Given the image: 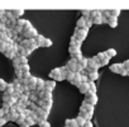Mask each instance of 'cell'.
<instances>
[{
	"instance_id": "1",
	"label": "cell",
	"mask_w": 129,
	"mask_h": 127,
	"mask_svg": "<svg viewBox=\"0 0 129 127\" xmlns=\"http://www.w3.org/2000/svg\"><path fill=\"white\" fill-rule=\"evenodd\" d=\"M87 33H89V31L86 29V28H82V29H80V28H76L75 29V34H74V37L77 39V41H85V38L87 37Z\"/></svg>"
},
{
	"instance_id": "2",
	"label": "cell",
	"mask_w": 129,
	"mask_h": 127,
	"mask_svg": "<svg viewBox=\"0 0 129 127\" xmlns=\"http://www.w3.org/2000/svg\"><path fill=\"white\" fill-rule=\"evenodd\" d=\"M49 78H51V79H53L54 81H62V80H64V76L62 75V73H61V69H59V68L53 69V70L49 73Z\"/></svg>"
},
{
	"instance_id": "3",
	"label": "cell",
	"mask_w": 129,
	"mask_h": 127,
	"mask_svg": "<svg viewBox=\"0 0 129 127\" xmlns=\"http://www.w3.org/2000/svg\"><path fill=\"white\" fill-rule=\"evenodd\" d=\"M99 68H100L99 62H98L94 57L89 58V64H87V68H86L87 74H89V73H92V71H98V70H99Z\"/></svg>"
},
{
	"instance_id": "4",
	"label": "cell",
	"mask_w": 129,
	"mask_h": 127,
	"mask_svg": "<svg viewBox=\"0 0 129 127\" xmlns=\"http://www.w3.org/2000/svg\"><path fill=\"white\" fill-rule=\"evenodd\" d=\"M66 66H67V69H69L70 71H72V73H75V74H76V73H80V71L82 70V69L79 66V62H76V61H74V60H70V61L67 62Z\"/></svg>"
},
{
	"instance_id": "5",
	"label": "cell",
	"mask_w": 129,
	"mask_h": 127,
	"mask_svg": "<svg viewBox=\"0 0 129 127\" xmlns=\"http://www.w3.org/2000/svg\"><path fill=\"white\" fill-rule=\"evenodd\" d=\"M85 102L89 103V104H91V105H95L98 103V95L95 93L89 92L87 94H85Z\"/></svg>"
},
{
	"instance_id": "6",
	"label": "cell",
	"mask_w": 129,
	"mask_h": 127,
	"mask_svg": "<svg viewBox=\"0 0 129 127\" xmlns=\"http://www.w3.org/2000/svg\"><path fill=\"white\" fill-rule=\"evenodd\" d=\"M52 100H43V99H39V102H38V107L39 108H42V109H44V111H47V112H49V109L52 108Z\"/></svg>"
},
{
	"instance_id": "7",
	"label": "cell",
	"mask_w": 129,
	"mask_h": 127,
	"mask_svg": "<svg viewBox=\"0 0 129 127\" xmlns=\"http://www.w3.org/2000/svg\"><path fill=\"white\" fill-rule=\"evenodd\" d=\"M22 36L24 37V39H30V38H36L38 36V32L36 28H33L32 31H24L22 33Z\"/></svg>"
},
{
	"instance_id": "8",
	"label": "cell",
	"mask_w": 129,
	"mask_h": 127,
	"mask_svg": "<svg viewBox=\"0 0 129 127\" xmlns=\"http://www.w3.org/2000/svg\"><path fill=\"white\" fill-rule=\"evenodd\" d=\"M81 108H82L84 111H86V112L89 113V116L92 118V114H94V111H95V105H91V104H89V103H86V102L84 100L82 104H81Z\"/></svg>"
},
{
	"instance_id": "9",
	"label": "cell",
	"mask_w": 129,
	"mask_h": 127,
	"mask_svg": "<svg viewBox=\"0 0 129 127\" xmlns=\"http://www.w3.org/2000/svg\"><path fill=\"white\" fill-rule=\"evenodd\" d=\"M39 99H43V100H52V92H48V90H42L38 95Z\"/></svg>"
},
{
	"instance_id": "10",
	"label": "cell",
	"mask_w": 129,
	"mask_h": 127,
	"mask_svg": "<svg viewBox=\"0 0 129 127\" xmlns=\"http://www.w3.org/2000/svg\"><path fill=\"white\" fill-rule=\"evenodd\" d=\"M36 114L38 116V118H41L43 121H47V117H48L49 112H47V111H44V109H42V108L38 107V109L36 111Z\"/></svg>"
},
{
	"instance_id": "11",
	"label": "cell",
	"mask_w": 129,
	"mask_h": 127,
	"mask_svg": "<svg viewBox=\"0 0 129 127\" xmlns=\"http://www.w3.org/2000/svg\"><path fill=\"white\" fill-rule=\"evenodd\" d=\"M123 69H124L123 64H113V65H110V71L115 73V74H120V71Z\"/></svg>"
},
{
	"instance_id": "12",
	"label": "cell",
	"mask_w": 129,
	"mask_h": 127,
	"mask_svg": "<svg viewBox=\"0 0 129 127\" xmlns=\"http://www.w3.org/2000/svg\"><path fill=\"white\" fill-rule=\"evenodd\" d=\"M54 88H56V81L54 80H46V83H44V90L52 92Z\"/></svg>"
},
{
	"instance_id": "13",
	"label": "cell",
	"mask_w": 129,
	"mask_h": 127,
	"mask_svg": "<svg viewBox=\"0 0 129 127\" xmlns=\"http://www.w3.org/2000/svg\"><path fill=\"white\" fill-rule=\"evenodd\" d=\"M44 83H46V80H43V79H41V78H37V85H36V90L37 92H42V90H44Z\"/></svg>"
},
{
	"instance_id": "14",
	"label": "cell",
	"mask_w": 129,
	"mask_h": 127,
	"mask_svg": "<svg viewBox=\"0 0 129 127\" xmlns=\"http://www.w3.org/2000/svg\"><path fill=\"white\" fill-rule=\"evenodd\" d=\"M81 76H82V75H81L80 73H76V74H75V78H74V80L71 81V83H72L75 87H77V88H79V87L81 85V83H82V81H81Z\"/></svg>"
},
{
	"instance_id": "15",
	"label": "cell",
	"mask_w": 129,
	"mask_h": 127,
	"mask_svg": "<svg viewBox=\"0 0 129 127\" xmlns=\"http://www.w3.org/2000/svg\"><path fill=\"white\" fill-rule=\"evenodd\" d=\"M14 85H13V83H10V84H8V87H7V89H5V92H4V95H8V97H13V94H14Z\"/></svg>"
},
{
	"instance_id": "16",
	"label": "cell",
	"mask_w": 129,
	"mask_h": 127,
	"mask_svg": "<svg viewBox=\"0 0 129 127\" xmlns=\"http://www.w3.org/2000/svg\"><path fill=\"white\" fill-rule=\"evenodd\" d=\"M36 85H37V78H36V76H32V78L28 80L27 87L29 88V90H33V89H36Z\"/></svg>"
},
{
	"instance_id": "17",
	"label": "cell",
	"mask_w": 129,
	"mask_h": 127,
	"mask_svg": "<svg viewBox=\"0 0 129 127\" xmlns=\"http://www.w3.org/2000/svg\"><path fill=\"white\" fill-rule=\"evenodd\" d=\"M79 90H80V93H82V94H87V93L90 92L89 83H81V85L79 87Z\"/></svg>"
},
{
	"instance_id": "18",
	"label": "cell",
	"mask_w": 129,
	"mask_h": 127,
	"mask_svg": "<svg viewBox=\"0 0 129 127\" xmlns=\"http://www.w3.org/2000/svg\"><path fill=\"white\" fill-rule=\"evenodd\" d=\"M76 26H77V28H80V29H82V28H86V18H84V17H80V18L77 19V23H76Z\"/></svg>"
},
{
	"instance_id": "19",
	"label": "cell",
	"mask_w": 129,
	"mask_h": 127,
	"mask_svg": "<svg viewBox=\"0 0 129 127\" xmlns=\"http://www.w3.org/2000/svg\"><path fill=\"white\" fill-rule=\"evenodd\" d=\"M87 78H89V81H96L99 79V71H92V73H89L87 74Z\"/></svg>"
},
{
	"instance_id": "20",
	"label": "cell",
	"mask_w": 129,
	"mask_h": 127,
	"mask_svg": "<svg viewBox=\"0 0 129 127\" xmlns=\"http://www.w3.org/2000/svg\"><path fill=\"white\" fill-rule=\"evenodd\" d=\"M12 12V14H13V17L15 18V19H19L23 14H24V10L23 9H15V10H10Z\"/></svg>"
},
{
	"instance_id": "21",
	"label": "cell",
	"mask_w": 129,
	"mask_h": 127,
	"mask_svg": "<svg viewBox=\"0 0 129 127\" xmlns=\"http://www.w3.org/2000/svg\"><path fill=\"white\" fill-rule=\"evenodd\" d=\"M108 24L111 27V28H115L118 26V18H114V17H109L108 18Z\"/></svg>"
},
{
	"instance_id": "22",
	"label": "cell",
	"mask_w": 129,
	"mask_h": 127,
	"mask_svg": "<svg viewBox=\"0 0 129 127\" xmlns=\"http://www.w3.org/2000/svg\"><path fill=\"white\" fill-rule=\"evenodd\" d=\"M87 64H89V58H86V57H82L80 61H79V66L84 70V69H86L87 68Z\"/></svg>"
},
{
	"instance_id": "23",
	"label": "cell",
	"mask_w": 129,
	"mask_h": 127,
	"mask_svg": "<svg viewBox=\"0 0 129 127\" xmlns=\"http://www.w3.org/2000/svg\"><path fill=\"white\" fill-rule=\"evenodd\" d=\"M81 45H82V42L81 41H77L74 36H72V38H71V42H70V46H72V47H79V48H81Z\"/></svg>"
},
{
	"instance_id": "24",
	"label": "cell",
	"mask_w": 129,
	"mask_h": 127,
	"mask_svg": "<svg viewBox=\"0 0 129 127\" xmlns=\"http://www.w3.org/2000/svg\"><path fill=\"white\" fill-rule=\"evenodd\" d=\"M66 127H79V124H77V122H76V118H74V119H66Z\"/></svg>"
},
{
	"instance_id": "25",
	"label": "cell",
	"mask_w": 129,
	"mask_h": 127,
	"mask_svg": "<svg viewBox=\"0 0 129 127\" xmlns=\"http://www.w3.org/2000/svg\"><path fill=\"white\" fill-rule=\"evenodd\" d=\"M25 119H27V116L23 113V114H19V116H18V118H17V121H15V122H17L19 126H22V124H24V123H25Z\"/></svg>"
},
{
	"instance_id": "26",
	"label": "cell",
	"mask_w": 129,
	"mask_h": 127,
	"mask_svg": "<svg viewBox=\"0 0 129 127\" xmlns=\"http://www.w3.org/2000/svg\"><path fill=\"white\" fill-rule=\"evenodd\" d=\"M80 117H82L84 119H86V121H90L91 119V117L89 116V113L86 112V111H84L82 108H80V114H79Z\"/></svg>"
},
{
	"instance_id": "27",
	"label": "cell",
	"mask_w": 129,
	"mask_h": 127,
	"mask_svg": "<svg viewBox=\"0 0 129 127\" xmlns=\"http://www.w3.org/2000/svg\"><path fill=\"white\" fill-rule=\"evenodd\" d=\"M105 55H106L109 58H111V57H115V56H116V51H115L114 48H109V50L105 51Z\"/></svg>"
},
{
	"instance_id": "28",
	"label": "cell",
	"mask_w": 129,
	"mask_h": 127,
	"mask_svg": "<svg viewBox=\"0 0 129 127\" xmlns=\"http://www.w3.org/2000/svg\"><path fill=\"white\" fill-rule=\"evenodd\" d=\"M69 52H70V55L72 56V55L80 53V52H81V48H79V47H72V46H70V48H69Z\"/></svg>"
},
{
	"instance_id": "29",
	"label": "cell",
	"mask_w": 129,
	"mask_h": 127,
	"mask_svg": "<svg viewBox=\"0 0 129 127\" xmlns=\"http://www.w3.org/2000/svg\"><path fill=\"white\" fill-rule=\"evenodd\" d=\"M74 78H75V73H72V71L67 70L66 75H64V79H66V80H69V81H72V80H74Z\"/></svg>"
},
{
	"instance_id": "30",
	"label": "cell",
	"mask_w": 129,
	"mask_h": 127,
	"mask_svg": "<svg viewBox=\"0 0 129 127\" xmlns=\"http://www.w3.org/2000/svg\"><path fill=\"white\" fill-rule=\"evenodd\" d=\"M44 36H42V34H38L34 39H36V42H37V45H38V47H41L42 46V43H43V41H44Z\"/></svg>"
},
{
	"instance_id": "31",
	"label": "cell",
	"mask_w": 129,
	"mask_h": 127,
	"mask_svg": "<svg viewBox=\"0 0 129 127\" xmlns=\"http://www.w3.org/2000/svg\"><path fill=\"white\" fill-rule=\"evenodd\" d=\"M76 122H77L79 127H85V124H86V122H87V121H86V119H84L82 117H80V116H79V117L76 118Z\"/></svg>"
},
{
	"instance_id": "32",
	"label": "cell",
	"mask_w": 129,
	"mask_h": 127,
	"mask_svg": "<svg viewBox=\"0 0 129 127\" xmlns=\"http://www.w3.org/2000/svg\"><path fill=\"white\" fill-rule=\"evenodd\" d=\"M7 87H8V83H7L4 79L0 78V92H5Z\"/></svg>"
},
{
	"instance_id": "33",
	"label": "cell",
	"mask_w": 129,
	"mask_h": 127,
	"mask_svg": "<svg viewBox=\"0 0 129 127\" xmlns=\"http://www.w3.org/2000/svg\"><path fill=\"white\" fill-rule=\"evenodd\" d=\"M120 9H111L110 10V17H114V18H118L120 15Z\"/></svg>"
},
{
	"instance_id": "34",
	"label": "cell",
	"mask_w": 129,
	"mask_h": 127,
	"mask_svg": "<svg viewBox=\"0 0 129 127\" xmlns=\"http://www.w3.org/2000/svg\"><path fill=\"white\" fill-rule=\"evenodd\" d=\"M34 27L32 26V23L29 22V20H25V24H24V27H23V32L24 31H32Z\"/></svg>"
},
{
	"instance_id": "35",
	"label": "cell",
	"mask_w": 129,
	"mask_h": 127,
	"mask_svg": "<svg viewBox=\"0 0 129 127\" xmlns=\"http://www.w3.org/2000/svg\"><path fill=\"white\" fill-rule=\"evenodd\" d=\"M8 47H9V46L7 45V42H5V41H0V52H3V53H4V52L7 51V48H8Z\"/></svg>"
},
{
	"instance_id": "36",
	"label": "cell",
	"mask_w": 129,
	"mask_h": 127,
	"mask_svg": "<svg viewBox=\"0 0 129 127\" xmlns=\"http://www.w3.org/2000/svg\"><path fill=\"white\" fill-rule=\"evenodd\" d=\"M13 66H14V69H18V68H20L19 56H17V57H14V58H13Z\"/></svg>"
},
{
	"instance_id": "37",
	"label": "cell",
	"mask_w": 129,
	"mask_h": 127,
	"mask_svg": "<svg viewBox=\"0 0 129 127\" xmlns=\"http://www.w3.org/2000/svg\"><path fill=\"white\" fill-rule=\"evenodd\" d=\"M99 15H101V12L100 10H90V18L91 19H94V18H96Z\"/></svg>"
},
{
	"instance_id": "38",
	"label": "cell",
	"mask_w": 129,
	"mask_h": 127,
	"mask_svg": "<svg viewBox=\"0 0 129 127\" xmlns=\"http://www.w3.org/2000/svg\"><path fill=\"white\" fill-rule=\"evenodd\" d=\"M84 56H82V52H80V53H76V55H72L71 56V60H74V61H76V62H79L81 58H82Z\"/></svg>"
},
{
	"instance_id": "39",
	"label": "cell",
	"mask_w": 129,
	"mask_h": 127,
	"mask_svg": "<svg viewBox=\"0 0 129 127\" xmlns=\"http://www.w3.org/2000/svg\"><path fill=\"white\" fill-rule=\"evenodd\" d=\"M89 88H90V92L91 93H95L96 94V90L98 89H96V84L94 81H89Z\"/></svg>"
},
{
	"instance_id": "40",
	"label": "cell",
	"mask_w": 129,
	"mask_h": 127,
	"mask_svg": "<svg viewBox=\"0 0 129 127\" xmlns=\"http://www.w3.org/2000/svg\"><path fill=\"white\" fill-rule=\"evenodd\" d=\"M51 46H52V41L49 38H44V41H43L41 47H51Z\"/></svg>"
},
{
	"instance_id": "41",
	"label": "cell",
	"mask_w": 129,
	"mask_h": 127,
	"mask_svg": "<svg viewBox=\"0 0 129 127\" xmlns=\"http://www.w3.org/2000/svg\"><path fill=\"white\" fill-rule=\"evenodd\" d=\"M92 23L94 24H103V15H99V17L94 18L92 19Z\"/></svg>"
},
{
	"instance_id": "42",
	"label": "cell",
	"mask_w": 129,
	"mask_h": 127,
	"mask_svg": "<svg viewBox=\"0 0 129 127\" xmlns=\"http://www.w3.org/2000/svg\"><path fill=\"white\" fill-rule=\"evenodd\" d=\"M25 123H27V124H28V126L30 127V126L36 124V121H34V119H33V118H32L30 116H29V117H27V119H25Z\"/></svg>"
},
{
	"instance_id": "43",
	"label": "cell",
	"mask_w": 129,
	"mask_h": 127,
	"mask_svg": "<svg viewBox=\"0 0 129 127\" xmlns=\"http://www.w3.org/2000/svg\"><path fill=\"white\" fill-rule=\"evenodd\" d=\"M29 64H27V65H20V70L22 73H29Z\"/></svg>"
},
{
	"instance_id": "44",
	"label": "cell",
	"mask_w": 129,
	"mask_h": 127,
	"mask_svg": "<svg viewBox=\"0 0 129 127\" xmlns=\"http://www.w3.org/2000/svg\"><path fill=\"white\" fill-rule=\"evenodd\" d=\"M29 102H32V103H38V102H39V98H38L37 95L32 94V95L29 97Z\"/></svg>"
},
{
	"instance_id": "45",
	"label": "cell",
	"mask_w": 129,
	"mask_h": 127,
	"mask_svg": "<svg viewBox=\"0 0 129 127\" xmlns=\"http://www.w3.org/2000/svg\"><path fill=\"white\" fill-rule=\"evenodd\" d=\"M19 61H20V65H27L28 64V58L24 56H19Z\"/></svg>"
},
{
	"instance_id": "46",
	"label": "cell",
	"mask_w": 129,
	"mask_h": 127,
	"mask_svg": "<svg viewBox=\"0 0 129 127\" xmlns=\"http://www.w3.org/2000/svg\"><path fill=\"white\" fill-rule=\"evenodd\" d=\"M38 126H39V127H51V124H49L48 121H41V122L38 123Z\"/></svg>"
},
{
	"instance_id": "47",
	"label": "cell",
	"mask_w": 129,
	"mask_h": 127,
	"mask_svg": "<svg viewBox=\"0 0 129 127\" xmlns=\"http://www.w3.org/2000/svg\"><path fill=\"white\" fill-rule=\"evenodd\" d=\"M92 24H94V23H92V19H91L90 17H89V18H86V29H87V31H89V28H90Z\"/></svg>"
},
{
	"instance_id": "48",
	"label": "cell",
	"mask_w": 129,
	"mask_h": 127,
	"mask_svg": "<svg viewBox=\"0 0 129 127\" xmlns=\"http://www.w3.org/2000/svg\"><path fill=\"white\" fill-rule=\"evenodd\" d=\"M24 24H25V19H20V18H19V19L17 20V26H18V27H22V28H23Z\"/></svg>"
},
{
	"instance_id": "49",
	"label": "cell",
	"mask_w": 129,
	"mask_h": 127,
	"mask_svg": "<svg viewBox=\"0 0 129 127\" xmlns=\"http://www.w3.org/2000/svg\"><path fill=\"white\" fill-rule=\"evenodd\" d=\"M15 75H17V78H18V79H20V78H22V75H23V73H22V70H20V68H18V69H15Z\"/></svg>"
},
{
	"instance_id": "50",
	"label": "cell",
	"mask_w": 129,
	"mask_h": 127,
	"mask_svg": "<svg viewBox=\"0 0 129 127\" xmlns=\"http://www.w3.org/2000/svg\"><path fill=\"white\" fill-rule=\"evenodd\" d=\"M7 31H8L7 24H4V23H0V32H7Z\"/></svg>"
},
{
	"instance_id": "51",
	"label": "cell",
	"mask_w": 129,
	"mask_h": 127,
	"mask_svg": "<svg viewBox=\"0 0 129 127\" xmlns=\"http://www.w3.org/2000/svg\"><path fill=\"white\" fill-rule=\"evenodd\" d=\"M81 14L84 18H89L90 17V10H81Z\"/></svg>"
},
{
	"instance_id": "52",
	"label": "cell",
	"mask_w": 129,
	"mask_h": 127,
	"mask_svg": "<svg viewBox=\"0 0 129 127\" xmlns=\"http://www.w3.org/2000/svg\"><path fill=\"white\" fill-rule=\"evenodd\" d=\"M123 66H124V69L129 73V60H125V61L123 62Z\"/></svg>"
},
{
	"instance_id": "53",
	"label": "cell",
	"mask_w": 129,
	"mask_h": 127,
	"mask_svg": "<svg viewBox=\"0 0 129 127\" xmlns=\"http://www.w3.org/2000/svg\"><path fill=\"white\" fill-rule=\"evenodd\" d=\"M8 37H7V33L5 32H0V41H5Z\"/></svg>"
},
{
	"instance_id": "54",
	"label": "cell",
	"mask_w": 129,
	"mask_h": 127,
	"mask_svg": "<svg viewBox=\"0 0 129 127\" xmlns=\"http://www.w3.org/2000/svg\"><path fill=\"white\" fill-rule=\"evenodd\" d=\"M81 81H82V83H89V78H87V75H82V76H81Z\"/></svg>"
},
{
	"instance_id": "55",
	"label": "cell",
	"mask_w": 129,
	"mask_h": 127,
	"mask_svg": "<svg viewBox=\"0 0 129 127\" xmlns=\"http://www.w3.org/2000/svg\"><path fill=\"white\" fill-rule=\"evenodd\" d=\"M8 121L5 119V117H3V118H0V127H2V126H4L5 123H7Z\"/></svg>"
},
{
	"instance_id": "56",
	"label": "cell",
	"mask_w": 129,
	"mask_h": 127,
	"mask_svg": "<svg viewBox=\"0 0 129 127\" xmlns=\"http://www.w3.org/2000/svg\"><path fill=\"white\" fill-rule=\"evenodd\" d=\"M119 75H121V76H126V75H128V71H126L125 69H123V70L120 71V74H119Z\"/></svg>"
},
{
	"instance_id": "57",
	"label": "cell",
	"mask_w": 129,
	"mask_h": 127,
	"mask_svg": "<svg viewBox=\"0 0 129 127\" xmlns=\"http://www.w3.org/2000/svg\"><path fill=\"white\" fill-rule=\"evenodd\" d=\"M85 127H94V124H92V122H91V121H87V122H86V124H85Z\"/></svg>"
},
{
	"instance_id": "58",
	"label": "cell",
	"mask_w": 129,
	"mask_h": 127,
	"mask_svg": "<svg viewBox=\"0 0 129 127\" xmlns=\"http://www.w3.org/2000/svg\"><path fill=\"white\" fill-rule=\"evenodd\" d=\"M4 116H5V113H4V111H3L2 108H0V118H3Z\"/></svg>"
},
{
	"instance_id": "59",
	"label": "cell",
	"mask_w": 129,
	"mask_h": 127,
	"mask_svg": "<svg viewBox=\"0 0 129 127\" xmlns=\"http://www.w3.org/2000/svg\"><path fill=\"white\" fill-rule=\"evenodd\" d=\"M20 127H29V126H28V124H27V123H24V124H22V126H20Z\"/></svg>"
}]
</instances>
